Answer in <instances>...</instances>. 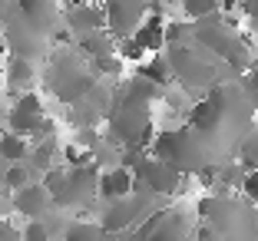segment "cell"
Listing matches in <instances>:
<instances>
[{
  "label": "cell",
  "instance_id": "obj_15",
  "mask_svg": "<svg viewBox=\"0 0 258 241\" xmlns=\"http://www.w3.org/2000/svg\"><path fill=\"white\" fill-rule=\"evenodd\" d=\"M116 53H119L122 63H139L146 56V50L139 46L136 37H119V43H116Z\"/></svg>",
  "mask_w": 258,
  "mask_h": 241
},
{
  "label": "cell",
  "instance_id": "obj_11",
  "mask_svg": "<svg viewBox=\"0 0 258 241\" xmlns=\"http://www.w3.org/2000/svg\"><path fill=\"white\" fill-rule=\"evenodd\" d=\"M80 50L90 53L93 60H96V56H106V53H113L116 43H113V37H109L106 30H96V33H86V37H80Z\"/></svg>",
  "mask_w": 258,
  "mask_h": 241
},
{
  "label": "cell",
  "instance_id": "obj_26",
  "mask_svg": "<svg viewBox=\"0 0 258 241\" xmlns=\"http://www.w3.org/2000/svg\"><path fill=\"white\" fill-rule=\"evenodd\" d=\"M4 4H7V0H0V7H4Z\"/></svg>",
  "mask_w": 258,
  "mask_h": 241
},
{
  "label": "cell",
  "instance_id": "obj_21",
  "mask_svg": "<svg viewBox=\"0 0 258 241\" xmlns=\"http://www.w3.org/2000/svg\"><path fill=\"white\" fill-rule=\"evenodd\" d=\"M0 241H20V231L10 228L7 221H0Z\"/></svg>",
  "mask_w": 258,
  "mask_h": 241
},
{
  "label": "cell",
  "instance_id": "obj_23",
  "mask_svg": "<svg viewBox=\"0 0 258 241\" xmlns=\"http://www.w3.org/2000/svg\"><path fill=\"white\" fill-rule=\"evenodd\" d=\"M0 122H7V106H4V99H0Z\"/></svg>",
  "mask_w": 258,
  "mask_h": 241
},
{
  "label": "cell",
  "instance_id": "obj_1",
  "mask_svg": "<svg viewBox=\"0 0 258 241\" xmlns=\"http://www.w3.org/2000/svg\"><path fill=\"white\" fill-rule=\"evenodd\" d=\"M43 122H46V116H43V103H40L37 93H20L14 99V106L7 109V129L10 132H20L27 139L37 136V129Z\"/></svg>",
  "mask_w": 258,
  "mask_h": 241
},
{
  "label": "cell",
  "instance_id": "obj_6",
  "mask_svg": "<svg viewBox=\"0 0 258 241\" xmlns=\"http://www.w3.org/2000/svg\"><path fill=\"white\" fill-rule=\"evenodd\" d=\"M136 218H139V202L133 195H126V198H116V202H109V208H106V215H103V231L106 234H119V231H126L129 225H136Z\"/></svg>",
  "mask_w": 258,
  "mask_h": 241
},
{
  "label": "cell",
  "instance_id": "obj_18",
  "mask_svg": "<svg viewBox=\"0 0 258 241\" xmlns=\"http://www.w3.org/2000/svg\"><path fill=\"white\" fill-rule=\"evenodd\" d=\"M93 69H96V73H106V76H119L122 73V60L113 56V53H106V56H96V60H93Z\"/></svg>",
  "mask_w": 258,
  "mask_h": 241
},
{
  "label": "cell",
  "instance_id": "obj_8",
  "mask_svg": "<svg viewBox=\"0 0 258 241\" xmlns=\"http://www.w3.org/2000/svg\"><path fill=\"white\" fill-rule=\"evenodd\" d=\"M33 63L27 60V56H10L7 63H4V79H7V86L10 90H17V93H23V90H30L33 86Z\"/></svg>",
  "mask_w": 258,
  "mask_h": 241
},
{
  "label": "cell",
  "instance_id": "obj_12",
  "mask_svg": "<svg viewBox=\"0 0 258 241\" xmlns=\"http://www.w3.org/2000/svg\"><path fill=\"white\" fill-rule=\"evenodd\" d=\"M63 241H106L103 225H93V221H76L63 231Z\"/></svg>",
  "mask_w": 258,
  "mask_h": 241
},
{
  "label": "cell",
  "instance_id": "obj_9",
  "mask_svg": "<svg viewBox=\"0 0 258 241\" xmlns=\"http://www.w3.org/2000/svg\"><path fill=\"white\" fill-rule=\"evenodd\" d=\"M27 155H30V142H27V136H20V132H0V162L4 166H14V162H27Z\"/></svg>",
  "mask_w": 258,
  "mask_h": 241
},
{
  "label": "cell",
  "instance_id": "obj_14",
  "mask_svg": "<svg viewBox=\"0 0 258 241\" xmlns=\"http://www.w3.org/2000/svg\"><path fill=\"white\" fill-rule=\"evenodd\" d=\"M27 182H30V166H27V162H14V166L4 169V185H7L10 192L23 189Z\"/></svg>",
  "mask_w": 258,
  "mask_h": 241
},
{
  "label": "cell",
  "instance_id": "obj_17",
  "mask_svg": "<svg viewBox=\"0 0 258 241\" xmlns=\"http://www.w3.org/2000/svg\"><path fill=\"white\" fill-rule=\"evenodd\" d=\"M242 166L245 169H258V129H251L248 139L242 142Z\"/></svg>",
  "mask_w": 258,
  "mask_h": 241
},
{
  "label": "cell",
  "instance_id": "obj_13",
  "mask_svg": "<svg viewBox=\"0 0 258 241\" xmlns=\"http://www.w3.org/2000/svg\"><path fill=\"white\" fill-rule=\"evenodd\" d=\"M182 10L192 20H205V17H212L222 10V0H182Z\"/></svg>",
  "mask_w": 258,
  "mask_h": 241
},
{
  "label": "cell",
  "instance_id": "obj_3",
  "mask_svg": "<svg viewBox=\"0 0 258 241\" xmlns=\"http://www.w3.org/2000/svg\"><path fill=\"white\" fill-rule=\"evenodd\" d=\"M50 202H53V195L43 189V182H27L23 189H17L10 195L14 211L23 215V218H43L46 211H50Z\"/></svg>",
  "mask_w": 258,
  "mask_h": 241
},
{
  "label": "cell",
  "instance_id": "obj_4",
  "mask_svg": "<svg viewBox=\"0 0 258 241\" xmlns=\"http://www.w3.org/2000/svg\"><path fill=\"white\" fill-rule=\"evenodd\" d=\"M63 23H67V30L76 33V37H86V33H96L106 27V14L99 7H93V4H70L67 10H63Z\"/></svg>",
  "mask_w": 258,
  "mask_h": 241
},
{
  "label": "cell",
  "instance_id": "obj_24",
  "mask_svg": "<svg viewBox=\"0 0 258 241\" xmlns=\"http://www.w3.org/2000/svg\"><path fill=\"white\" fill-rule=\"evenodd\" d=\"M251 73L258 76V56H255V60H251Z\"/></svg>",
  "mask_w": 258,
  "mask_h": 241
},
{
  "label": "cell",
  "instance_id": "obj_2",
  "mask_svg": "<svg viewBox=\"0 0 258 241\" xmlns=\"http://www.w3.org/2000/svg\"><path fill=\"white\" fill-rule=\"evenodd\" d=\"M146 0H109L106 7V27L116 37H133L139 23L146 20Z\"/></svg>",
  "mask_w": 258,
  "mask_h": 241
},
{
  "label": "cell",
  "instance_id": "obj_20",
  "mask_svg": "<svg viewBox=\"0 0 258 241\" xmlns=\"http://www.w3.org/2000/svg\"><path fill=\"white\" fill-rule=\"evenodd\" d=\"M242 93H245V99H248L251 109H258V76L255 73H248L242 79Z\"/></svg>",
  "mask_w": 258,
  "mask_h": 241
},
{
  "label": "cell",
  "instance_id": "obj_5",
  "mask_svg": "<svg viewBox=\"0 0 258 241\" xmlns=\"http://www.w3.org/2000/svg\"><path fill=\"white\" fill-rule=\"evenodd\" d=\"M136 189V179H133V169L126 166H113L106 172H99V182H96V195L106 198V202H116V198H126L133 195Z\"/></svg>",
  "mask_w": 258,
  "mask_h": 241
},
{
  "label": "cell",
  "instance_id": "obj_10",
  "mask_svg": "<svg viewBox=\"0 0 258 241\" xmlns=\"http://www.w3.org/2000/svg\"><path fill=\"white\" fill-rule=\"evenodd\" d=\"M139 76H146V79H152V83L166 86L169 79H172V63H169L166 56H159V53H152V60L139 63Z\"/></svg>",
  "mask_w": 258,
  "mask_h": 241
},
{
  "label": "cell",
  "instance_id": "obj_7",
  "mask_svg": "<svg viewBox=\"0 0 258 241\" xmlns=\"http://www.w3.org/2000/svg\"><path fill=\"white\" fill-rule=\"evenodd\" d=\"M133 37L139 40V46H143L146 53H159L162 46H166V23H162V17L152 14L133 30Z\"/></svg>",
  "mask_w": 258,
  "mask_h": 241
},
{
  "label": "cell",
  "instance_id": "obj_16",
  "mask_svg": "<svg viewBox=\"0 0 258 241\" xmlns=\"http://www.w3.org/2000/svg\"><path fill=\"white\" fill-rule=\"evenodd\" d=\"M20 241H50V225L40 218H27L20 228Z\"/></svg>",
  "mask_w": 258,
  "mask_h": 241
},
{
  "label": "cell",
  "instance_id": "obj_25",
  "mask_svg": "<svg viewBox=\"0 0 258 241\" xmlns=\"http://www.w3.org/2000/svg\"><path fill=\"white\" fill-rule=\"evenodd\" d=\"M67 4H80V0H67Z\"/></svg>",
  "mask_w": 258,
  "mask_h": 241
},
{
  "label": "cell",
  "instance_id": "obj_22",
  "mask_svg": "<svg viewBox=\"0 0 258 241\" xmlns=\"http://www.w3.org/2000/svg\"><path fill=\"white\" fill-rule=\"evenodd\" d=\"M238 7H242L248 17H258V0H238Z\"/></svg>",
  "mask_w": 258,
  "mask_h": 241
},
{
  "label": "cell",
  "instance_id": "obj_19",
  "mask_svg": "<svg viewBox=\"0 0 258 241\" xmlns=\"http://www.w3.org/2000/svg\"><path fill=\"white\" fill-rule=\"evenodd\" d=\"M242 192H245V198H248V202L258 208V169L245 172V179H242Z\"/></svg>",
  "mask_w": 258,
  "mask_h": 241
}]
</instances>
